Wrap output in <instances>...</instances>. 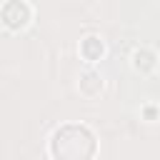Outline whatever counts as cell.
<instances>
[{"mask_svg": "<svg viewBox=\"0 0 160 160\" xmlns=\"http://www.w3.org/2000/svg\"><path fill=\"white\" fill-rule=\"evenodd\" d=\"M55 160H90L95 155V135L85 125H62L50 140Z\"/></svg>", "mask_w": 160, "mask_h": 160, "instance_id": "1", "label": "cell"}, {"mask_svg": "<svg viewBox=\"0 0 160 160\" xmlns=\"http://www.w3.org/2000/svg\"><path fill=\"white\" fill-rule=\"evenodd\" d=\"M0 18H2V22L8 28L20 30V28H25L30 22V8L22 0H8L2 5V10H0Z\"/></svg>", "mask_w": 160, "mask_h": 160, "instance_id": "2", "label": "cell"}, {"mask_svg": "<svg viewBox=\"0 0 160 160\" xmlns=\"http://www.w3.org/2000/svg\"><path fill=\"white\" fill-rule=\"evenodd\" d=\"M102 42H100V38H95V35H90V38H85L82 40V45H80V52L88 58V60H98L100 55H102Z\"/></svg>", "mask_w": 160, "mask_h": 160, "instance_id": "3", "label": "cell"}, {"mask_svg": "<svg viewBox=\"0 0 160 160\" xmlns=\"http://www.w3.org/2000/svg\"><path fill=\"white\" fill-rule=\"evenodd\" d=\"M152 65H155V55L152 52H148V50L135 52V68L138 70H150Z\"/></svg>", "mask_w": 160, "mask_h": 160, "instance_id": "4", "label": "cell"}]
</instances>
